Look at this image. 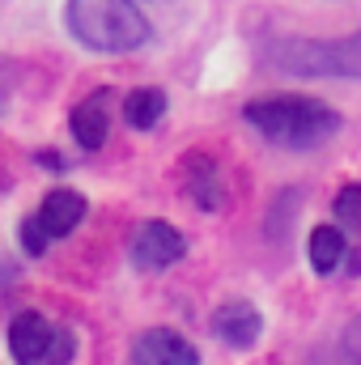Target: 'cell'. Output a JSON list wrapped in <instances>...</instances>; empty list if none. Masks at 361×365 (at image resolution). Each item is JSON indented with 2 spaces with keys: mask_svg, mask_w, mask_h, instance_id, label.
Masks as SVG:
<instances>
[{
  "mask_svg": "<svg viewBox=\"0 0 361 365\" xmlns=\"http://www.w3.org/2000/svg\"><path fill=\"white\" fill-rule=\"evenodd\" d=\"M175 0H68V30L90 51H136L158 34V17Z\"/></svg>",
  "mask_w": 361,
  "mask_h": 365,
  "instance_id": "obj_1",
  "label": "cell"
},
{
  "mask_svg": "<svg viewBox=\"0 0 361 365\" xmlns=\"http://www.w3.org/2000/svg\"><path fill=\"white\" fill-rule=\"evenodd\" d=\"M243 119L260 136H268L272 145H280V149H315L327 136H336V128H340V115L327 102L306 98V93H268V98H255V102H247Z\"/></svg>",
  "mask_w": 361,
  "mask_h": 365,
  "instance_id": "obj_2",
  "label": "cell"
},
{
  "mask_svg": "<svg viewBox=\"0 0 361 365\" xmlns=\"http://www.w3.org/2000/svg\"><path fill=\"white\" fill-rule=\"evenodd\" d=\"M272 64L298 77H361V30L345 38H315V43H276Z\"/></svg>",
  "mask_w": 361,
  "mask_h": 365,
  "instance_id": "obj_3",
  "label": "cell"
},
{
  "mask_svg": "<svg viewBox=\"0 0 361 365\" xmlns=\"http://www.w3.org/2000/svg\"><path fill=\"white\" fill-rule=\"evenodd\" d=\"M183 234L175 225H166V221H145L136 234H132V264L136 268H149V272H158V268H171L175 259L183 255Z\"/></svg>",
  "mask_w": 361,
  "mask_h": 365,
  "instance_id": "obj_4",
  "label": "cell"
},
{
  "mask_svg": "<svg viewBox=\"0 0 361 365\" xmlns=\"http://www.w3.org/2000/svg\"><path fill=\"white\" fill-rule=\"evenodd\" d=\"M132 365H200V357L179 331L153 327L132 344Z\"/></svg>",
  "mask_w": 361,
  "mask_h": 365,
  "instance_id": "obj_5",
  "label": "cell"
},
{
  "mask_svg": "<svg viewBox=\"0 0 361 365\" xmlns=\"http://www.w3.org/2000/svg\"><path fill=\"white\" fill-rule=\"evenodd\" d=\"M51 331H56V327H51L43 314H34V310L17 314L13 327H9L13 361L17 365H43V353H47V344H51Z\"/></svg>",
  "mask_w": 361,
  "mask_h": 365,
  "instance_id": "obj_6",
  "label": "cell"
},
{
  "mask_svg": "<svg viewBox=\"0 0 361 365\" xmlns=\"http://www.w3.org/2000/svg\"><path fill=\"white\" fill-rule=\"evenodd\" d=\"M260 327H264V319H260V310H255L251 302H225V306L213 314V331H217L230 349H251V344L260 340Z\"/></svg>",
  "mask_w": 361,
  "mask_h": 365,
  "instance_id": "obj_7",
  "label": "cell"
},
{
  "mask_svg": "<svg viewBox=\"0 0 361 365\" xmlns=\"http://www.w3.org/2000/svg\"><path fill=\"white\" fill-rule=\"evenodd\" d=\"M34 217H39V225L47 230V238H68V234L81 225V217H86V195L60 187V191H51V195L43 200V208H39Z\"/></svg>",
  "mask_w": 361,
  "mask_h": 365,
  "instance_id": "obj_8",
  "label": "cell"
},
{
  "mask_svg": "<svg viewBox=\"0 0 361 365\" xmlns=\"http://www.w3.org/2000/svg\"><path fill=\"white\" fill-rule=\"evenodd\" d=\"M73 140L81 145V149H98L102 140H106V93H90L81 106H73Z\"/></svg>",
  "mask_w": 361,
  "mask_h": 365,
  "instance_id": "obj_9",
  "label": "cell"
},
{
  "mask_svg": "<svg viewBox=\"0 0 361 365\" xmlns=\"http://www.w3.org/2000/svg\"><path fill=\"white\" fill-rule=\"evenodd\" d=\"M306 255H310V268L315 272H336L340 259H345V234L336 225H319L310 230V242H306Z\"/></svg>",
  "mask_w": 361,
  "mask_h": 365,
  "instance_id": "obj_10",
  "label": "cell"
},
{
  "mask_svg": "<svg viewBox=\"0 0 361 365\" xmlns=\"http://www.w3.org/2000/svg\"><path fill=\"white\" fill-rule=\"evenodd\" d=\"M166 115V93L162 90H136L128 93V102H123V119L132 123V128H153L158 119Z\"/></svg>",
  "mask_w": 361,
  "mask_h": 365,
  "instance_id": "obj_11",
  "label": "cell"
},
{
  "mask_svg": "<svg viewBox=\"0 0 361 365\" xmlns=\"http://www.w3.org/2000/svg\"><path fill=\"white\" fill-rule=\"evenodd\" d=\"M191 191H195V204H200V208H217V204H221L213 162H191Z\"/></svg>",
  "mask_w": 361,
  "mask_h": 365,
  "instance_id": "obj_12",
  "label": "cell"
},
{
  "mask_svg": "<svg viewBox=\"0 0 361 365\" xmlns=\"http://www.w3.org/2000/svg\"><path fill=\"white\" fill-rule=\"evenodd\" d=\"M73 353H77L73 331H51V344H47V353H43V365H68Z\"/></svg>",
  "mask_w": 361,
  "mask_h": 365,
  "instance_id": "obj_13",
  "label": "cell"
},
{
  "mask_svg": "<svg viewBox=\"0 0 361 365\" xmlns=\"http://www.w3.org/2000/svg\"><path fill=\"white\" fill-rule=\"evenodd\" d=\"M336 217H340L345 225L361 230V187H345V191L336 195Z\"/></svg>",
  "mask_w": 361,
  "mask_h": 365,
  "instance_id": "obj_14",
  "label": "cell"
},
{
  "mask_svg": "<svg viewBox=\"0 0 361 365\" xmlns=\"http://www.w3.org/2000/svg\"><path fill=\"white\" fill-rule=\"evenodd\" d=\"M47 242H51V238H47V230L39 225V217H26V225H21V247H26L30 255H43Z\"/></svg>",
  "mask_w": 361,
  "mask_h": 365,
  "instance_id": "obj_15",
  "label": "cell"
},
{
  "mask_svg": "<svg viewBox=\"0 0 361 365\" xmlns=\"http://www.w3.org/2000/svg\"><path fill=\"white\" fill-rule=\"evenodd\" d=\"M345 357H349V365H361V314L345 331Z\"/></svg>",
  "mask_w": 361,
  "mask_h": 365,
  "instance_id": "obj_16",
  "label": "cell"
}]
</instances>
